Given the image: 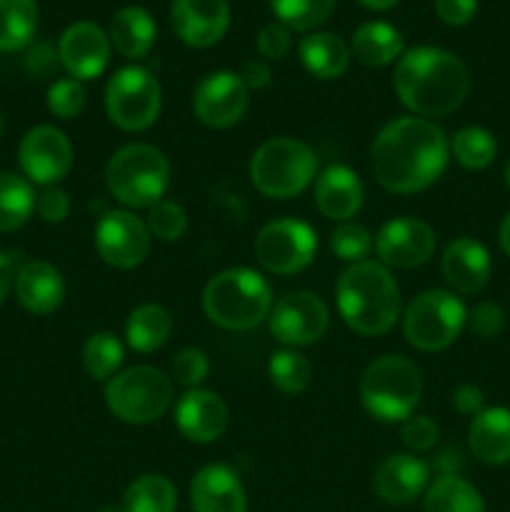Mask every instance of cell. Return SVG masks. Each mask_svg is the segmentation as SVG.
<instances>
[{"label":"cell","mask_w":510,"mask_h":512,"mask_svg":"<svg viewBox=\"0 0 510 512\" xmlns=\"http://www.w3.org/2000/svg\"><path fill=\"white\" fill-rule=\"evenodd\" d=\"M450 160V140L435 120H390L370 145V168L388 193L413 195L430 188L445 173Z\"/></svg>","instance_id":"1"},{"label":"cell","mask_w":510,"mask_h":512,"mask_svg":"<svg viewBox=\"0 0 510 512\" xmlns=\"http://www.w3.org/2000/svg\"><path fill=\"white\" fill-rule=\"evenodd\" d=\"M393 88L415 118H445L468 98L470 73L458 55L435 45H418L400 55Z\"/></svg>","instance_id":"2"},{"label":"cell","mask_w":510,"mask_h":512,"mask_svg":"<svg viewBox=\"0 0 510 512\" xmlns=\"http://www.w3.org/2000/svg\"><path fill=\"white\" fill-rule=\"evenodd\" d=\"M335 303L343 323L363 338L390 333L400 318V288L390 268L363 260L345 270L335 285Z\"/></svg>","instance_id":"3"},{"label":"cell","mask_w":510,"mask_h":512,"mask_svg":"<svg viewBox=\"0 0 510 512\" xmlns=\"http://www.w3.org/2000/svg\"><path fill=\"white\" fill-rule=\"evenodd\" d=\"M273 288L250 268H228L210 278L203 290V310L223 330H250L273 313Z\"/></svg>","instance_id":"4"},{"label":"cell","mask_w":510,"mask_h":512,"mask_svg":"<svg viewBox=\"0 0 510 512\" xmlns=\"http://www.w3.org/2000/svg\"><path fill=\"white\" fill-rule=\"evenodd\" d=\"M358 395L378 423H403L415 413L423 395V373L405 355H383L365 368Z\"/></svg>","instance_id":"5"},{"label":"cell","mask_w":510,"mask_h":512,"mask_svg":"<svg viewBox=\"0 0 510 512\" xmlns=\"http://www.w3.org/2000/svg\"><path fill=\"white\" fill-rule=\"evenodd\" d=\"M105 185L120 205L150 210L170 188V163L160 148L150 143L123 145L105 165Z\"/></svg>","instance_id":"6"},{"label":"cell","mask_w":510,"mask_h":512,"mask_svg":"<svg viewBox=\"0 0 510 512\" xmlns=\"http://www.w3.org/2000/svg\"><path fill=\"white\" fill-rule=\"evenodd\" d=\"M318 173V155L298 138H270L250 158V180L270 200L303 193Z\"/></svg>","instance_id":"7"},{"label":"cell","mask_w":510,"mask_h":512,"mask_svg":"<svg viewBox=\"0 0 510 512\" xmlns=\"http://www.w3.org/2000/svg\"><path fill=\"white\" fill-rule=\"evenodd\" d=\"M173 398V378L153 365H133L105 383V405L128 425L155 423L168 413Z\"/></svg>","instance_id":"8"},{"label":"cell","mask_w":510,"mask_h":512,"mask_svg":"<svg viewBox=\"0 0 510 512\" xmlns=\"http://www.w3.org/2000/svg\"><path fill=\"white\" fill-rule=\"evenodd\" d=\"M468 320L463 300L453 290H425L403 313V335L415 350L438 353L460 338Z\"/></svg>","instance_id":"9"},{"label":"cell","mask_w":510,"mask_h":512,"mask_svg":"<svg viewBox=\"0 0 510 512\" xmlns=\"http://www.w3.org/2000/svg\"><path fill=\"white\" fill-rule=\"evenodd\" d=\"M163 108L158 78L140 65L120 68L105 85V113L115 128L140 133L155 125Z\"/></svg>","instance_id":"10"},{"label":"cell","mask_w":510,"mask_h":512,"mask_svg":"<svg viewBox=\"0 0 510 512\" xmlns=\"http://www.w3.org/2000/svg\"><path fill=\"white\" fill-rule=\"evenodd\" d=\"M318 253V233L295 218H278L263 225L255 238V258L273 275H295L308 268Z\"/></svg>","instance_id":"11"},{"label":"cell","mask_w":510,"mask_h":512,"mask_svg":"<svg viewBox=\"0 0 510 512\" xmlns=\"http://www.w3.org/2000/svg\"><path fill=\"white\" fill-rule=\"evenodd\" d=\"M150 245L148 225L130 210H108L95 225V250L110 268H138L150 255Z\"/></svg>","instance_id":"12"},{"label":"cell","mask_w":510,"mask_h":512,"mask_svg":"<svg viewBox=\"0 0 510 512\" xmlns=\"http://www.w3.org/2000/svg\"><path fill=\"white\" fill-rule=\"evenodd\" d=\"M270 333L288 348H305L325 338L330 328V310L320 295L298 290L273 305Z\"/></svg>","instance_id":"13"},{"label":"cell","mask_w":510,"mask_h":512,"mask_svg":"<svg viewBox=\"0 0 510 512\" xmlns=\"http://www.w3.org/2000/svg\"><path fill=\"white\" fill-rule=\"evenodd\" d=\"M18 163L30 183L50 188L73 168V145L55 125H35L20 140Z\"/></svg>","instance_id":"14"},{"label":"cell","mask_w":510,"mask_h":512,"mask_svg":"<svg viewBox=\"0 0 510 512\" xmlns=\"http://www.w3.org/2000/svg\"><path fill=\"white\" fill-rule=\"evenodd\" d=\"M250 108V90L238 73L218 70L205 75L193 93V113L203 125L225 130L238 125Z\"/></svg>","instance_id":"15"},{"label":"cell","mask_w":510,"mask_h":512,"mask_svg":"<svg viewBox=\"0 0 510 512\" xmlns=\"http://www.w3.org/2000/svg\"><path fill=\"white\" fill-rule=\"evenodd\" d=\"M438 245L433 225L420 218L388 220L375 235V253L385 268L413 270L428 263Z\"/></svg>","instance_id":"16"},{"label":"cell","mask_w":510,"mask_h":512,"mask_svg":"<svg viewBox=\"0 0 510 512\" xmlns=\"http://www.w3.org/2000/svg\"><path fill=\"white\" fill-rule=\"evenodd\" d=\"M110 35L100 25L80 20L65 28L58 43L60 65L68 70L70 78L75 80H93L103 75V70L110 63Z\"/></svg>","instance_id":"17"},{"label":"cell","mask_w":510,"mask_h":512,"mask_svg":"<svg viewBox=\"0 0 510 512\" xmlns=\"http://www.w3.org/2000/svg\"><path fill=\"white\" fill-rule=\"evenodd\" d=\"M228 405L218 393L205 388H190L175 405V425L190 443H215L228 430Z\"/></svg>","instance_id":"18"},{"label":"cell","mask_w":510,"mask_h":512,"mask_svg":"<svg viewBox=\"0 0 510 512\" xmlns=\"http://www.w3.org/2000/svg\"><path fill=\"white\" fill-rule=\"evenodd\" d=\"M170 23L175 35L190 48H210L230 25L228 0H173Z\"/></svg>","instance_id":"19"},{"label":"cell","mask_w":510,"mask_h":512,"mask_svg":"<svg viewBox=\"0 0 510 512\" xmlns=\"http://www.w3.org/2000/svg\"><path fill=\"white\" fill-rule=\"evenodd\" d=\"M430 465L415 453H393L373 470V493L388 505H410L425 495Z\"/></svg>","instance_id":"20"},{"label":"cell","mask_w":510,"mask_h":512,"mask_svg":"<svg viewBox=\"0 0 510 512\" xmlns=\"http://www.w3.org/2000/svg\"><path fill=\"white\" fill-rule=\"evenodd\" d=\"M190 508L193 512H248V495L233 468L210 463L190 480Z\"/></svg>","instance_id":"21"},{"label":"cell","mask_w":510,"mask_h":512,"mask_svg":"<svg viewBox=\"0 0 510 512\" xmlns=\"http://www.w3.org/2000/svg\"><path fill=\"white\" fill-rule=\"evenodd\" d=\"M365 188L360 175L348 165H328L323 173L315 178V205L325 218L335 223L355 218L363 208Z\"/></svg>","instance_id":"22"},{"label":"cell","mask_w":510,"mask_h":512,"mask_svg":"<svg viewBox=\"0 0 510 512\" xmlns=\"http://www.w3.org/2000/svg\"><path fill=\"white\" fill-rule=\"evenodd\" d=\"M443 278L455 293L475 295L488 285L490 270V253L483 243L475 238H458L445 248L443 260H440Z\"/></svg>","instance_id":"23"},{"label":"cell","mask_w":510,"mask_h":512,"mask_svg":"<svg viewBox=\"0 0 510 512\" xmlns=\"http://www.w3.org/2000/svg\"><path fill=\"white\" fill-rule=\"evenodd\" d=\"M13 290L18 303L33 315L55 313L65 300L63 275L45 260H30V263L20 265L15 273Z\"/></svg>","instance_id":"24"},{"label":"cell","mask_w":510,"mask_h":512,"mask_svg":"<svg viewBox=\"0 0 510 512\" xmlns=\"http://www.w3.org/2000/svg\"><path fill=\"white\" fill-rule=\"evenodd\" d=\"M470 453L485 465L510 463V410L483 408L468 428Z\"/></svg>","instance_id":"25"},{"label":"cell","mask_w":510,"mask_h":512,"mask_svg":"<svg viewBox=\"0 0 510 512\" xmlns=\"http://www.w3.org/2000/svg\"><path fill=\"white\" fill-rule=\"evenodd\" d=\"M155 38H158V28H155L153 15L138 5L120 8L110 20V43L123 58H145L153 50Z\"/></svg>","instance_id":"26"},{"label":"cell","mask_w":510,"mask_h":512,"mask_svg":"<svg viewBox=\"0 0 510 512\" xmlns=\"http://www.w3.org/2000/svg\"><path fill=\"white\" fill-rule=\"evenodd\" d=\"M298 55L303 68L318 80H335L348 70L350 45L335 33H310L300 40Z\"/></svg>","instance_id":"27"},{"label":"cell","mask_w":510,"mask_h":512,"mask_svg":"<svg viewBox=\"0 0 510 512\" xmlns=\"http://www.w3.org/2000/svg\"><path fill=\"white\" fill-rule=\"evenodd\" d=\"M350 55L368 68H385L403 55V35L383 20L363 23L350 40Z\"/></svg>","instance_id":"28"},{"label":"cell","mask_w":510,"mask_h":512,"mask_svg":"<svg viewBox=\"0 0 510 512\" xmlns=\"http://www.w3.org/2000/svg\"><path fill=\"white\" fill-rule=\"evenodd\" d=\"M173 335V318L158 303H143L125 320V340L135 353H155L163 348Z\"/></svg>","instance_id":"29"},{"label":"cell","mask_w":510,"mask_h":512,"mask_svg":"<svg viewBox=\"0 0 510 512\" xmlns=\"http://www.w3.org/2000/svg\"><path fill=\"white\" fill-rule=\"evenodd\" d=\"M423 512H485L483 495L460 475H438L423 495Z\"/></svg>","instance_id":"30"},{"label":"cell","mask_w":510,"mask_h":512,"mask_svg":"<svg viewBox=\"0 0 510 512\" xmlns=\"http://www.w3.org/2000/svg\"><path fill=\"white\" fill-rule=\"evenodd\" d=\"M38 30L35 0H0V53L25 48Z\"/></svg>","instance_id":"31"},{"label":"cell","mask_w":510,"mask_h":512,"mask_svg":"<svg viewBox=\"0 0 510 512\" xmlns=\"http://www.w3.org/2000/svg\"><path fill=\"white\" fill-rule=\"evenodd\" d=\"M125 512H175L178 490L165 475H140L128 485L123 495Z\"/></svg>","instance_id":"32"},{"label":"cell","mask_w":510,"mask_h":512,"mask_svg":"<svg viewBox=\"0 0 510 512\" xmlns=\"http://www.w3.org/2000/svg\"><path fill=\"white\" fill-rule=\"evenodd\" d=\"M33 213V183L15 173H0V233H13L23 228Z\"/></svg>","instance_id":"33"},{"label":"cell","mask_w":510,"mask_h":512,"mask_svg":"<svg viewBox=\"0 0 510 512\" xmlns=\"http://www.w3.org/2000/svg\"><path fill=\"white\" fill-rule=\"evenodd\" d=\"M450 155L458 160V165L468 170H483L498 155V143H495L493 133L478 125H468L460 128L450 140Z\"/></svg>","instance_id":"34"},{"label":"cell","mask_w":510,"mask_h":512,"mask_svg":"<svg viewBox=\"0 0 510 512\" xmlns=\"http://www.w3.org/2000/svg\"><path fill=\"white\" fill-rule=\"evenodd\" d=\"M125 360V348L118 335L113 333H95L85 340L83 345V365L85 373L93 380L103 383L118 375L120 365Z\"/></svg>","instance_id":"35"},{"label":"cell","mask_w":510,"mask_h":512,"mask_svg":"<svg viewBox=\"0 0 510 512\" xmlns=\"http://www.w3.org/2000/svg\"><path fill=\"white\" fill-rule=\"evenodd\" d=\"M268 375L270 383L285 395H298L313 380V365L305 358L303 353H298L295 348L278 350V353L270 355L268 363Z\"/></svg>","instance_id":"36"},{"label":"cell","mask_w":510,"mask_h":512,"mask_svg":"<svg viewBox=\"0 0 510 512\" xmlns=\"http://www.w3.org/2000/svg\"><path fill=\"white\" fill-rule=\"evenodd\" d=\"M270 8L278 23H283L288 30L308 33L330 18L335 0H270Z\"/></svg>","instance_id":"37"},{"label":"cell","mask_w":510,"mask_h":512,"mask_svg":"<svg viewBox=\"0 0 510 512\" xmlns=\"http://www.w3.org/2000/svg\"><path fill=\"white\" fill-rule=\"evenodd\" d=\"M330 250H333L335 258L343 260V263H363V260H368V255L375 250V238L363 223L345 220V223L335 225V230L330 233Z\"/></svg>","instance_id":"38"},{"label":"cell","mask_w":510,"mask_h":512,"mask_svg":"<svg viewBox=\"0 0 510 512\" xmlns=\"http://www.w3.org/2000/svg\"><path fill=\"white\" fill-rule=\"evenodd\" d=\"M145 225H148L150 235L155 240H160V243H175L188 230V213H185V208L180 203L163 198L148 210Z\"/></svg>","instance_id":"39"},{"label":"cell","mask_w":510,"mask_h":512,"mask_svg":"<svg viewBox=\"0 0 510 512\" xmlns=\"http://www.w3.org/2000/svg\"><path fill=\"white\" fill-rule=\"evenodd\" d=\"M88 93L75 78H60L48 88V110L60 120H75L85 110Z\"/></svg>","instance_id":"40"},{"label":"cell","mask_w":510,"mask_h":512,"mask_svg":"<svg viewBox=\"0 0 510 512\" xmlns=\"http://www.w3.org/2000/svg\"><path fill=\"white\" fill-rule=\"evenodd\" d=\"M210 375V360L200 348H183L173 358V380L185 388H198Z\"/></svg>","instance_id":"41"},{"label":"cell","mask_w":510,"mask_h":512,"mask_svg":"<svg viewBox=\"0 0 510 512\" xmlns=\"http://www.w3.org/2000/svg\"><path fill=\"white\" fill-rule=\"evenodd\" d=\"M440 428L430 415H410L408 420H403L400 425V440L408 450L413 453H425V450L433 448L438 443Z\"/></svg>","instance_id":"42"},{"label":"cell","mask_w":510,"mask_h":512,"mask_svg":"<svg viewBox=\"0 0 510 512\" xmlns=\"http://www.w3.org/2000/svg\"><path fill=\"white\" fill-rule=\"evenodd\" d=\"M465 325L470 328V333L478 335V338L490 340L498 338L505 328V310L495 303H478L475 308L468 310V320Z\"/></svg>","instance_id":"43"},{"label":"cell","mask_w":510,"mask_h":512,"mask_svg":"<svg viewBox=\"0 0 510 512\" xmlns=\"http://www.w3.org/2000/svg\"><path fill=\"white\" fill-rule=\"evenodd\" d=\"M35 213L45 223H63L70 215V198L65 190H60L58 185H50L43 188V193L35 195Z\"/></svg>","instance_id":"44"},{"label":"cell","mask_w":510,"mask_h":512,"mask_svg":"<svg viewBox=\"0 0 510 512\" xmlns=\"http://www.w3.org/2000/svg\"><path fill=\"white\" fill-rule=\"evenodd\" d=\"M258 50L263 58L280 60L290 50V30L283 23H268L258 33Z\"/></svg>","instance_id":"45"},{"label":"cell","mask_w":510,"mask_h":512,"mask_svg":"<svg viewBox=\"0 0 510 512\" xmlns=\"http://www.w3.org/2000/svg\"><path fill=\"white\" fill-rule=\"evenodd\" d=\"M475 13H478V0H435V15L453 28L468 25Z\"/></svg>","instance_id":"46"},{"label":"cell","mask_w":510,"mask_h":512,"mask_svg":"<svg viewBox=\"0 0 510 512\" xmlns=\"http://www.w3.org/2000/svg\"><path fill=\"white\" fill-rule=\"evenodd\" d=\"M58 63H60L58 50H55L50 43H35L33 48H30L28 58H25V68H28V73L35 75V78H45V75H50Z\"/></svg>","instance_id":"47"},{"label":"cell","mask_w":510,"mask_h":512,"mask_svg":"<svg viewBox=\"0 0 510 512\" xmlns=\"http://www.w3.org/2000/svg\"><path fill=\"white\" fill-rule=\"evenodd\" d=\"M485 395L478 385L473 383H463L453 390V408L463 415H478L483 410Z\"/></svg>","instance_id":"48"},{"label":"cell","mask_w":510,"mask_h":512,"mask_svg":"<svg viewBox=\"0 0 510 512\" xmlns=\"http://www.w3.org/2000/svg\"><path fill=\"white\" fill-rule=\"evenodd\" d=\"M238 75L248 90H263V88H268L270 80H273V75H270V68L265 60H248V63L240 68Z\"/></svg>","instance_id":"49"},{"label":"cell","mask_w":510,"mask_h":512,"mask_svg":"<svg viewBox=\"0 0 510 512\" xmlns=\"http://www.w3.org/2000/svg\"><path fill=\"white\" fill-rule=\"evenodd\" d=\"M15 273H18V270L13 268V260L0 250V303H3V300L8 298L10 290H13Z\"/></svg>","instance_id":"50"},{"label":"cell","mask_w":510,"mask_h":512,"mask_svg":"<svg viewBox=\"0 0 510 512\" xmlns=\"http://www.w3.org/2000/svg\"><path fill=\"white\" fill-rule=\"evenodd\" d=\"M435 468L440 470V475H458V470L463 468V460H460L458 450H443V453L438 455V460H435Z\"/></svg>","instance_id":"51"},{"label":"cell","mask_w":510,"mask_h":512,"mask_svg":"<svg viewBox=\"0 0 510 512\" xmlns=\"http://www.w3.org/2000/svg\"><path fill=\"white\" fill-rule=\"evenodd\" d=\"M498 240H500V248H503V253L508 255V258H510V213L505 215L503 223H500Z\"/></svg>","instance_id":"52"},{"label":"cell","mask_w":510,"mask_h":512,"mask_svg":"<svg viewBox=\"0 0 510 512\" xmlns=\"http://www.w3.org/2000/svg\"><path fill=\"white\" fill-rule=\"evenodd\" d=\"M358 3L368 10H388L395 3H400V0H358Z\"/></svg>","instance_id":"53"},{"label":"cell","mask_w":510,"mask_h":512,"mask_svg":"<svg viewBox=\"0 0 510 512\" xmlns=\"http://www.w3.org/2000/svg\"><path fill=\"white\" fill-rule=\"evenodd\" d=\"M98 512H125L123 505H103Z\"/></svg>","instance_id":"54"},{"label":"cell","mask_w":510,"mask_h":512,"mask_svg":"<svg viewBox=\"0 0 510 512\" xmlns=\"http://www.w3.org/2000/svg\"><path fill=\"white\" fill-rule=\"evenodd\" d=\"M505 183H508V188H510V160H508V165H505Z\"/></svg>","instance_id":"55"},{"label":"cell","mask_w":510,"mask_h":512,"mask_svg":"<svg viewBox=\"0 0 510 512\" xmlns=\"http://www.w3.org/2000/svg\"><path fill=\"white\" fill-rule=\"evenodd\" d=\"M3 133H5V118L3 113H0V138H3Z\"/></svg>","instance_id":"56"}]
</instances>
